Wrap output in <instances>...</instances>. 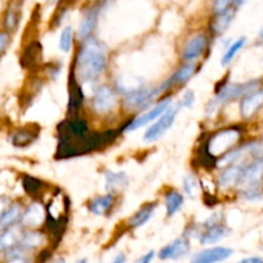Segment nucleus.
I'll return each instance as SVG.
<instances>
[{
	"label": "nucleus",
	"mask_w": 263,
	"mask_h": 263,
	"mask_svg": "<svg viewBox=\"0 0 263 263\" xmlns=\"http://www.w3.org/2000/svg\"><path fill=\"white\" fill-rule=\"evenodd\" d=\"M107 51L104 45L95 37L89 36L85 39L81 49L77 53L72 71L77 81L81 84L100 76L107 67Z\"/></svg>",
	"instance_id": "nucleus-1"
},
{
	"label": "nucleus",
	"mask_w": 263,
	"mask_h": 263,
	"mask_svg": "<svg viewBox=\"0 0 263 263\" xmlns=\"http://www.w3.org/2000/svg\"><path fill=\"white\" fill-rule=\"evenodd\" d=\"M116 138H117V133L113 130L104 131V133H87L85 135L74 136V138H61L58 148H57L55 158L67 159L72 157L84 156L90 152L99 151L113 143Z\"/></svg>",
	"instance_id": "nucleus-2"
},
{
	"label": "nucleus",
	"mask_w": 263,
	"mask_h": 263,
	"mask_svg": "<svg viewBox=\"0 0 263 263\" xmlns=\"http://www.w3.org/2000/svg\"><path fill=\"white\" fill-rule=\"evenodd\" d=\"M258 85V82H248V84H231V85H225L222 89L217 90V95L216 98H213L210 102L207 107L208 115L215 112L220 105L226 104L230 100L235 99V98L243 97L244 94H248L249 91H252L253 89H256V86Z\"/></svg>",
	"instance_id": "nucleus-3"
},
{
	"label": "nucleus",
	"mask_w": 263,
	"mask_h": 263,
	"mask_svg": "<svg viewBox=\"0 0 263 263\" xmlns=\"http://www.w3.org/2000/svg\"><path fill=\"white\" fill-rule=\"evenodd\" d=\"M240 138V133L236 128H226L216 133L211 136L210 140L205 143L204 149L212 157H217L218 154L226 153L236 144V141Z\"/></svg>",
	"instance_id": "nucleus-4"
},
{
	"label": "nucleus",
	"mask_w": 263,
	"mask_h": 263,
	"mask_svg": "<svg viewBox=\"0 0 263 263\" xmlns=\"http://www.w3.org/2000/svg\"><path fill=\"white\" fill-rule=\"evenodd\" d=\"M177 113H179V105H170L166 110L161 115V118L154 123L153 126L146 130L145 135H144V140L146 143H151V141L158 140L161 136H163L167 133L170 127L174 125L175 118H176Z\"/></svg>",
	"instance_id": "nucleus-5"
},
{
	"label": "nucleus",
	"mask_w": 263,
	"mask_h": 263,
	"mask_svg": "<svg viewBox=\"0 0 263 263\" xmlns=\"http://www.w3.org/2000/svg\"><path fill=\"white\" fill-rule=\"evenodd\" d=\"M163 91L162 87H156V89H136L128 92L127 98L125 100V104L127 108L133 109H143L146 105L153 102L154 98L158 97Z\"/></svg>",
	"instance_id": "nucleus-6"
},
{
	"label": "nucleus",
	"mask_w": 263,
	"mask_h": 263,
	"mask_svg": "<svg viewBox=\"0 0 263 263\" xmlns=\"http://www.w3.org/2000/svg\"><path fill=\"white\" fill-rule=\"evenodd\" d=\"M170 105H171V99H170V98H166V99L161 100V102H159L156 107H153L152 109H149L148 112H145L144 115L139 116V117H136L135 120L131 121V122L128 123L125 128H123V133L135 131V130H138V128L145 126L146 123L152 122V121L156 120L157 117H159V116H161L162 113H163L164 110L170 107Z\"/></svg>",
	"instance_id": "nucleus-7"
},
{
	"label": "nucleus",
	"mask_w": 263,
	"mask_h": 263,
	"mask_svg": "<svg viewBox=\"0 0 263 263\" xmlns=\"http://www.w3.org/2000/svg\"><path fill=\"white\" fill-rule=\"evenodd\" d=\"M117 103V97L109 86H102L97 90L92 98V108L97 113H107L113 109Z\"/></svg>",
	"instance_id": "nucleus-8"
},
{
	"label": "nucleus",
	"mask_w": 263,
	"mask_h": 263,
	"mask_svg": "<svg viewBox=\"0 0 263 263\" xmlns=\"http://www.w3.org/2000/svg\"><path fill=\"white\" fill-rule=\"evenodd\" d=\"M263 177V159L253 162L252 164L241 168L240 177H239L238 185H246L249 189L256 187L261 182Z\"/></svg>",
	"instance_id": "nucleus-9"
},
{
	"label": "nucleus",
	"mask_w": 263,
	"mask_h": 263,
	"mask_svg": "<svg viewBox=\"0 0 263 263\" xmlns=\"http://www.w3.org/2000/svg\"><path fill=\"white\" fill-rule=\"evenodd\" d=\"M84 102V92L81 90V85L77 81L73 71L71 69L68 77V113L74 116Z\"/></svg>",
	"instance_id": "nucleus-10"
},
{
	"label": "nucleus",
	"mask_w": 263,
	"mask_h": 263,
	"mask_svg": "<svg viewBox=\"0 0 263 263\" xmlns=\"http://www.w3.org/2000/svg\"><path fill=\"white\" fill-rule=\"evenodd\" d=\"M233 254V249L225 248V247H215V248L205 249V251L198 252L193 256L192 261L197 263H213L225 261Z\"/></svg>",
	"instance_id": "nucleus-11"
},
{
	"label": "nucleus",
	"mask_w": 263,
	"mask_h": 263,
	"mask_svg": "<svg viewBox=\"0 0 263 263\" xmlns=\"http://www.w3.org/2000/svg\"><path fill=\"white\" fill-rule=\"evenodd\" d=\"M190 252V244L185 238H179L176 240L167 244L164 248L159 252V258L161 259H177L186 256Z\"/></svg>",
	"instance_id": "nucleus-12"
},
{
	"label": "nucleus",
	"mask_w": 263,
	"mask_h": 263,
	"mask_svg": "<svg viewBox=\"0 0 263 263\" xmlns=\"http://www.w3.org/2000/svg\"><path fill=\"white\" fill-rule=\"evenodd\" d=\"M205 48H207V37L203 33H199V35L194 36L186 44V46L184 49V53H182V58L187 62L194 61V59H197L204 51Z\"/></svg>",
	"instance_id": "nucleus-13"
},
{
	"label": "nucleus",
	"mask_w": 263,
	"mask_h": 263,
	"mask_svg": "<svg viewBox=\"0 0 263 263\" xmlns=\"http://www.w3.org/2000/svg\"><path fill=\"white\" fill-rule=\"evenodd\" d=\"M41 58H43L41 44L39 41H32L23 51L22 57H21V64L25 68H32V67L39 66Z\"/></svg>",
	"instance_id": "nucleus-14"
},
{
	"label": "nucleus",
	"mask_w": 263,
	"mask_h": 263,
	"mask_svg": "<svg viewBox=\"0 0 263 263\" xmlns=\"http://www.w3.org/2000/svg\"><path fill=\"white\" fill-rule=\"evenodd\" d=\"M195 71H197V64L195 63L184 64L182 67H180V69L174 74V76L170 77L163 85H161L162 90L164 91V90L167 89H171V87L176 84H185V82H187L192 79V76L195 73Z\"/></svg>",
	"instance_id": "nucleus-15"
},
{
	"label": "nucleus",
	"mask_w": 263,
	"mask_h": 263,
	"mask_svg": "<svg viewBox=\"0 0 263 263\" xmlns=\"http://www.w3.org/2000/svg\"><path fill=\"white\" fill-rule=\"evenodd\" d=\"M263 105V90L253 92L241 100L240 112L244 118H251Z\"/></svg>",
	"instance_id": "nucleus-16"
},
{
	"label": "nucleus",
	"mask_w": 263,
	"mask_h": 263,
	"mask_svg": "<svg viewBox=\"0 0 263 263\" xmlns=\"http://www.w3.org/2000/svg\"><path fill=\"white\" fill-rule=\"evenodd\" d=\"M45 221V211L40 203H33L22 216V223L28 228H37Z\"/></svg>",
	"instance_id": "nucleus-17"
},
{
	"label": "nucleus",
	"mask_w": 263,
	"mask_h": 263,
	"mask_svg": "<svg viewBox=\"0 0 263 263\" xmlns=\"http://www.w3.org/2000/svg\"><path fill=\"white\" fill-rule=\"evenodd\" d=\"M100 12V5H97V7L91 8L86 14L84 15V18L81 20V23H80L79 28V35L81 39L89 37L92 33V31L95 30L98 23V17H99Z\"/></svg>",
	"instance_id": "nucleus-18"
},
{
	"label": "nucleus",
	"mask_w": 263,
	"mask_h": 263,
	"mask_svg": "<svg viewBox=\"0 0 263 263\" xmlns=\"http://www.w3.org/2000/svg\"><path fill=\"white\" fill-rule=\"evenodd\" d=\"M39 133H40V127H39L37 125L33 126V128L32 126H27V127L18 130L17 133L13 135L12 141L15 146H18V148H26V146L32 144L33 141L37 139Z\"/></svg>",
	"instance_id": "nucleus-19"
},
{
	"label": "nucleus",
	"mask_w": 263,
	"mask_h": 263,
	"mask_svg": "<svg viewBox=\"0 0 263 263\" xmlns=\"http://www.w3.org/2000/svg\"><path fill=\"white\" fill-rule=\"evenodd\" d=\"M229 234H230V230L225 225H222V223H216V225L205 228V230H203L202 234H200L199 239L202 244L216 243V241L226 238Z\"/></svg>",
	"instance_id": "nucleus-20"
},
{
	"label": "nucleus",
	"mask_w": 263,
	"mask_h": 263,
	"mask_svg": "<svg viewBox=\"0 0 263 263\" xmlns=\"http://www.w3.org/2000/svg\"><path fill=\"white\" fill-rule=\"evenodd\" d=\"M128 184L127 175L125 172H105V189L109 193H118L125 189Z\"/></svg>",
	"instance_id": "nucleus-21"
},
{
	"label": "nucleus",
	"mask_w": 263,
	"mask_h": 263,
	"mask_svg": "<svg viewBox=\"0 0 263 263\" xmlns=\"http://www.w3.org/2000/svg\"><path fill=\"white\" fill-rule=\"evenodd\" d=\"M241 168H243V166L233 164L229 168H226L225 171L221 172L220 177H218V185H220L221 189H229V187L234 186V185H238Z\"/></svg>",
	"instance_id": "nucleus-22"
},
{
	"label": "nucleus",
	"mask_w": 263,
	"mask_h": 263,
	"mask_svg": "<svg viewBox=\"0 0 263 263\" xmlns=\"http://www.w3.org/2000/svg\"><path fill=\"white\" fill-rule=\"evenodd\" d=\"M21 238H22V233L15 223L9 228H5V231H3L0 235V251H5V249L14 247L15 244L20 243Z\"/></svg>",
	"instance_id": "nucleus-23"
},
{
	"label": "nucleus",
	"mask_w": 263,
	"mask_h": 263,
	"mask_svg": "<svg viewBox=\"0 0 263 263\" xmlns=\"http://www.w3.org/2000/svg\"><path fill=\"white\" fill-rule=\"evenodd\" d=\"M157 204L156 203H148V204L143 205L133 217L128 220V225L131 226L133 229H138L140 226L145 225L154 215V211H156Z\"/></svg>",
	"instance_id": "nucleus-24"
},
{
	"label": "nucleus",
	"mask_w": 263,
	"mask_h": 263,
	"mask_svg": "<svg viewBox=\"0 0 263 263\" xmlns=\"http://www.w3.org/2000/svg\"><path fill=\"white\" fill-rule=\"evenodd\" d=\"M234 18V10L233 9H226L223 12L217 13L216 17L213 18L212 23H211V30L216 35H222L230 26L231 21Z\"/></svg>",
	"instance_id": "nucleus-25"
},
{
	"label": "nucleus",
	"mask_w": 263,
	"mask_h": 263,
	"mask_svg": "<svg viewBox=\"0 0 263 263\" xmlns=\"http://www.w3.org/2000/svg\"><path fill=\"white\" fill-rule=\"evenodd\" d=\"M23 187H25L26 193H27L30 197H32L33 199H39L41 198V195L45 193V189L48 187V185L45 184L41 180L35 179L32 176H25L23 177Z\"/></svg>",
	"instance_id": "nucleus-26"
},
{
	"label": "nucleus",
	"mask_w": 263,
	"mask_h": 263,
	"mask_svg": "<svg viewBox=\"0 0 263 263\" xmlns=\"http://www.w3.org/2000/svg\"><path fill=\"white\" fill-rule=\"evenodd\" d=\"M113 202H115V197L112 193L103 195V197H98L89 203V211L94 215H104L112 207Z\"/></svg>",
	"instance_id": "nucleus-27"
},
{
	"label": "nucleus",
	"mask_w": 263,
	"mask_h": 263,
	"mask_svg": "<svg viewBox=\"0 0 263 263\" xmlns=\"http://www.w3.org/2000/svg\"><path fill=\"white\" fill-rule=\"evenodd\" d=\"M164 202H166L167 216L172 217L182 207V204H184V197L179 192H176V190H171V192H168L166 194Z\"/></svg>",
	"instance_id": "nucleus-28"
},
{
	"label": "nucleus",
	"mask_w": 263,
	"mask_h": 263,
	"mask_svg": "<svg viewBox=\"0 0 263 263\" xmlns=\"http://www.w3.org/2000/svg\"><path fill=\"white\" fill-rule=\"evenodd\" d=\"M22 216V208L20 204H13L9 208H7L4 215L0 217V228L5 229L9 226L14 225Z\"/></svg>",
	"instance_id": "nucleus-29"
},
{
	"label": "nucleus",
	"mask_w": 263,
	"mask_h": 263,
	"mask_svg": "<svg viewBox=\"0 0 263 263\" xmlns=\"http://www.w3.org/2000/svg\"><path fill=\"white\" fill-rule=\"evenodd\" d=\"M44 241V235L37 231H30V233L22 234V238L20 240V247L22 249H33L37 248Z\"/></svg>",
	"instance_id": "nucleus-30"
},
{
	"label": "nucleus",
	"mask_w": 263,
	"mask_h": 263,
	"mask_svg": "<svg viewBox=\"0 0 263 263\" xmlns=\"http://www.w3.org/2000/svg\"><path fill=\"white\" fill-rule=\"evenodd\" d=\"M20 7L21 3H18L17 0L10 4L7 12V17H5V27L8 30H14L17 27L18 22H20Z\"/></svg>",
	"instance_id": "nucleus-31"
},
{
	"label": "nucleus",
	"mask_w": 263,
	"mask_h": 263,
	"mask_svg": "<svg viewBox=\"0 0 263 263\" xmlns=\"http://www.w3.org/2000/svg\"><path fill=\"white\" fill-rule=\"evenodd\" d=\"M244 44H246V37H240L239 40H236L235 43L231 44V45L229 46L228 51L225 53V55L222 57V61H221V63H222L223 66H226V64L230 63V62L234 59V57L236 55V53H238V51L243 48Z\"/></svg>",
	"instance_id": "nucleus-32"
},
{
	"label": "nucleus",
	"mask_w": 263,
	"mask_h": 263,
	"mask_svg": "<svg viewBox=\"0 0 263 263\" xmlns=\"http://www.w3.org/2000/svg\"><path fill=\"white\" fill-rule=\"evenodd\" d=\"M72 40H73V30H72L71 26H67L63 28L61 33V37H59V48L63 51H69L72 46Z\"/></svg>",
	"instance_id": "nucleus-33"
},
{
	"label": "nucleus",
	"mask_w": 263,
	"mask_h": 263,
	"mask_svg": "<svg viewBox=\"0 0 263 263\" xmlns=\"http://www.w3.org/2000/svg\"><path fill=\"white\" fill-rule=\"evenodd\" d=\"M184 190L189 197H195L198 193V181L193 175H189L184 179Z\"/></svg>",
	"instance_id": "nucleus-34"
},
{
	"label": "nucleus",
	"mask_w": 263,
	"mask_h": 263,
	"mask_svg": "<svg viewBox=\"0 0 263 263\" xmlns=\"http://www.w3.org/2000/svg\"><path fill=\"white\" fill-rule=\"evenodd\" d=\"M7 259L8 261H13V262H22L25 261V253L22 252V247L20 248H9L7 254Z\"/></svg>",
	"instance_id": "nucleus-35"
},
{
	"label": "nucleus",
	"mask_w": 263,
	"mask_h": 263,
	"mask_svg": "<svg viewBox=\"0 0 263 263\" xmlns=\"http://www.w3.org/2000/svg\"><path fill=\"white\" fill-rule=\"evenodd\" d=\"M193 104H194V92L192 90H186L182 95L181 105L185 108H192Z\"/></svg>",
	"instance_id": "nucleus-36"
},
{
	"label": "nucleus",
	"mask_w": 263,
	"mask_h": 263,
	"mask_svg": "<svg viewBox=\"0 0 263 263\" xmlns=\"http://www.w3.org/2000/svg\"><path fill=\"white\" fill-rule=\"evenodd\" d=\"M230 3L231 0H215V2H213V12H215V14L229 9Z\"/></svg>",
	"instance_id": "nucleus-37"
},
{
	"label": "nucleus",
	"mask_w": 263,
	"mask_h": 263,
	"mask_svg": "<svg viewBox=\"0 0 263 263\" xmlns=\"http://www.w3.org/2000/svg\"><path fill=\"white\" fill-rule=\"evenodd\" d=\"M8 43H9V35L7 32H0V53L5 50Z\"/></svg>",
	"instance_id": "nucleus-38"
},
{
	"label": "nucleus",
	"mask_w": 263,
	"mask_h": 263,
	"mask_svg": "<svg viewBox=\"0 0 263 263\" xmlns=\"http://www.w3.org/2000/svg\"><path fill=\"white\" fill-rule=\"evenodd\" d=\"M153 257H154V252H153V251L148 252V253L144 254L143 257H140L138 262H140V263H148V262H151L152 259H153Z\"/></svg>",
	"instance_id": "nucleus-39"
},
{
	"label": "nucleus",
	"mask_w": 263,
	"mask_h": 263,
	"mask_svg": "<svg viewBox=\"0 0 263 263\" xmlns=\"http://www.w3.org/2000/svg\"><path fill=\"white\" fill-rule=\"evenodd\" d=\"M7 208H8V200L4 199V198H0V217L4 215Z\"/></svg>",
	"instance_id": "nucleus-40"
},
{
	"label": "nucleus",
	"mask_w": 263,
	"mask_h": 263,
	"mask_svg": "<svg viewBox=\"0 0 263 263\" xmlns=\"http://www.w3.org/2000/svg\"><path fill=\"white\" fill-rule=\"evenodd\" d=\"M243 263H261L263 262L262 258H259V257H252V258H246L241 261Z\"/></svg>",
	"instance_id": "nucleus-41"
},
{
	"label": "nucleus",
	"mask_w": 263,
	"mask_h": 263,
	"mask_svg": "<svg viewBox=\"0 0 263 263\" xmlns=\"http://www.w3.org/2000/svg\"><path fill=\"white\" fill-rule=\"evenodd\" d=\"M125 254H123V253H120V254H118V256L117 257H116V258H115V263H120V262H125Z\"/></svg>",
	"instance_id": "nucleus-42"
},
{
	"label": "nucleus",
	"mask_w": 263,
	"mask_h": 263,
	"mask_svg": "<svg viewBox=\"0 0 263 263\" xmlns=\"http://www.w3.org/2000/svg\"><path fill=\"white\" fill-rule=\"evenodd\" d=\"M244 2H246V0H234V3H235L236 5H240V4H243Z\"/></svg>",
	"instance_id": "nucleus-43"
},
{
	"label": "nucleus",
	"mask_w": 263,
	"mask_h": 263,
	"mask_svg": "<svg viewBox=\"0 0 263 263\" xmlns=\"http://www.w3.org/2000/svg\"><path fill=\"white\" fill-rule=\"evenodd\" d=\"M262 37H263V31H262Z\"/></svg>",
	"instance_id": "nucleus-44"
},
{
	"label": "nucleus",
	"mask_w": 263,
	"mask_h": 263,
	"mask_svg": "<svg viewBox=\"0 0 263 263\" xmlns=\"http://www.w3.org/2000/svg\"><path fill=\"white\" fill-rule=\"evenodd\" d=\"M102 2H104V0H102Z\"/></svg>",
	"instance_id": "nucleus-45"
}]
</instances>
